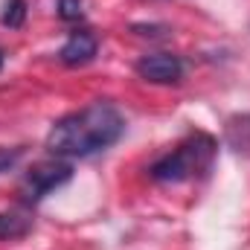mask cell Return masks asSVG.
I'll use <instances>...</instances> for the list:
<instances>
[{
    "instance_id": "obj_9",
    "label": "cell",
    "mask_w": 250,
    "mask_h": 250,
    "mask_svg": "<svg viewBox=\"0 0 250 250\" xmlns=\"http://www.w3.org/2000/svg\"><path fill=\"white\" fill-rule=\"evenodd\" d=\"M59 18L73 23V21H82L84 18V9H82V0H59Z\"/></svg>"
},
{
    "instance_id": "obj_4",
    "label": "cell",
    "mask_w": 250,
    "mask_h": 250,
    "mask_svg": "<svg viewBox=\"0 0 250 250\" xmlns=\"http://www.w3.org/2000/svg\"><path fill=\"white\" fill-rule=\"evenodd\" d=\"M140 79L151 82V84H175L184 79V62L172 53H157V56H146L137 62Z\"/></svg>"
},
{
    "instance_id": "obj_3",
    "label": "cell",
    "mask_w": 250,
    "mask_h": 250,
    "mask_svg": "<svg viewBox=\"0 0 250 250\" xmlns=\"http://www.w3.org/2000/svg\"><path fill=\"white\" fill-rule=\"evenodd\" d=\"M70 178H73V166H70L64 157L41 160V163H35V166L23 175V181H21V198H23V204L32 207V204L44 201L53 189L64 187Z\"/></svg>"
},
{
    "instance_id": "obj_2",
    "label": "cell",
    "mask_w": 250,
    "mask_h": 250,
    "mask_svg": "<svg viewBox=\"0 0 250 250\" xmlns=\"http://www.w3.org/2000/svg\"><path fill=\"white\" fill-rule=\"evenodd\" d=\"M212 160H215V140L209 134L198 131L189 140H184L175 151L154 160L148 175L157 184H181V181H192L198 175H207L212 169Z\"/></svg>"
},
{
    "instance_id": "obj_8",
    "label": "cell",
    "mask_w": 250,
    "mask_h": 250,
    "mask_svg": "<svg viewBox=\"0 0 250 250\" xmlns=\"http://www.w3.org/2000/svg\"><path fill=\"white\" fill-rule=\"evenodd\" d=\"M23 21H26V0H6L0 23L9 29H18V26H23Z\"/></svg>"
},
{
    "instance_id": "obj_10",
    "label": "cell",
    "mask_w": 250,
    "mask_h": 250,
    "mask_svg": "<svg viewBox=\"0 0 250 250\" xmlns=\"http://www.w3.org/2000/svg\"><path fill=\"white\" fill-rule=\"evenodd\" d=\"M21 157H23V148H21V146H18V148H3V146H0V175L9 172V169H15V166L21 163Z\"/></svg>"
},
{
    "instance_id": "obj_1",
    "label": "cell",
    "mask_w": 250,
    "mask_h": 250,
    "mask_svg": "<svg viewBox=\"0 0 250 250\" xmlns=\"http://www.w3.org/2000/svg\"><path fill=\"white\" fill-rule=\"evenodd\" d=\"M123 134L125 117L120 114V108L111 102H93L76 114L62 117L53 125L47 134V148L56 157L76 160L111 148Z\"/></svg>"
},
{
    "instance_id": "obj_7",
    "label": "cell",
    "mask_w": 250,
    "mask_h": 250,
    "mask_svg": "<svg viewBox=\"0 0 250 250\" xmlns=\"http://www.w3.org/2000/svg\"><path fill=\"white\" fill-rule=\"evenodd\" d=\"M224 140L233 151L239 154H248L250 157V114H242V117H233L227 128H224Z\"/></svg>"
},
{
    "instance_id": "obj_6",
    "label": "cell",
    "mask_w": 250,
    "mask_h": 250,
    "mask_svg": "<svg viewBox=\"0 0 250 250\" xmlns=\"http://www.w3.org/2000/svg\"><path fill=\"white\" fill-rule=\"evenodd\" d=\"M32 230V218L21 209H6L0 212V242H18L23 236H29Z\"/></svg>"
},
{
    "instance_id": "obj_11",
    "label": "cell",
    "mask_w": 250,
    "mask_h": 250,
    "mask_svg": "<svg viewBox=\"0 0 250 250\" xmlns=\"http://www.w3.org/2000/svg\"><path fill=\"white\" fill-rule=\"evenodd\" d=\"M0 70H3V50H0Z\"/></svg>"
},
{
    "instance_id": "obj_5",
    "label": "cell",
    "mask_w": 250,
    "mask_h": 250,
    "mask_svg": "<svg viewBox=\"0 0 250 250\" xmlns=\"http://www.w3.org/2000/svg\"><path fill=\"white\" fill-rule=\"evenodd\" d=\"M96 50H99V41H96L93 32H73V35L67 38V44L62 47L59 59H62V64H67V67H82V64H87V62L96 59Z\"/></svg>"
}]
</instances>
